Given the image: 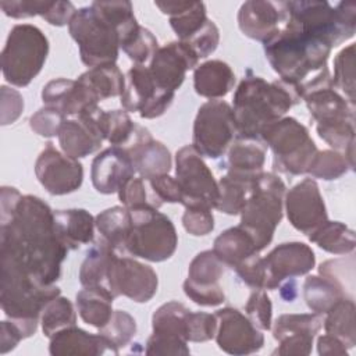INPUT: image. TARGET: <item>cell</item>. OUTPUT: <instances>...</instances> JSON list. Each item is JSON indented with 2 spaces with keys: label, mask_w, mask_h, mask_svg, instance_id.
Segmentation results:
<instances>
[{
  "label": "cell",
  "mask_w": 356,
  "mask_h": 356,
  "mask_svg": "<svg viewBox=\"0 0 356 356\" xmlns=\"http://www.w3.org/2000/svg\"><path fill=\"white\" fill-rule=\"evenodd\" d=\"M67 254L56 232L54 211L40 197L22 195L13 211L0 216V267H13L42 285H54Z\"/></svg>",
  "instance_id": "6da1fadb"
},
{
  "label": "cell",
  "mask_w": 356,
  "mask_h": 356,
  "mask_svg": "<svg viewBox=\"0 0 356 356\" xmlns=\"http://www.w3.org/2000/svg\"><path fill=\"white\" fill-rule=\"evenodd\" d=\"M263 46L266 58L280 79L293 86L302 100L314 90L332 88L327 65L332 46L325 38L286 18Z\"/></svg>",
  "instance_id": "7a4b0ae2"
},
{
  "label": "cell",
  "mask_w": 356,
  "mask_h": 356,
  "mask_svg": "<svg viewBox=\"0 0 356 356\" xmlns=\"http://www.w3.org/2000/svg\"><path fill=\"white\" fill-rule=\"evenodd\" d=\"M232 100L236 138L259 139L266 125L285 117L302 99L289 83L281 79L267 82L248 70Z\"/></svg>",
  "instance_id": "3957f363"
},
{
  "label": "cell",
  "mask_w": 356,
  "mask_h": 356,
  "mask_svg": "<svg viewBox=\"0 0 356 356\" xmlns=\"http://www.w3.org/2000/svg\"><path fill=\"white\" fill-rule=\"evenodd\" d=\"M286 186L274 172H261L249 191L239 225L253 238L259 252L266 249L284 216Z\"/></svg>",
  "instance_id": "277c9868"
},
{
  "label": "cell",
  "mask_w": 356,
  "mask_h": 356,
  "mask_svg": "<svg viewBox=\"0 0 356 356\" xmlns=\"http://www.w3.org/2000/svg\"><path fill=\"white\" fill-rule=\"evenodd\" d=\"M259 139L273 152V168L286 175L307 174L318 152L309 129L293 117L266 125Z\"/></svg>",
  "instance_id": "5b68a950"
},
{
  "label": "cell",
  "mask_w": 356,
  "mask_h": 356,
  "mask_svg": "<svg viewBox=\"0 0 356 356\" xmlns=\"http://www.w3.org/2000/svg\"><path fill=\"white\" fill-rule=\"evenodd\" d=\"M47 54L49 40L38 26L14 25L1 50L4 79L17 88L28 86L42 71Z\"/></svg>",
  "instance_id": "8992f818"
},
{
  "label": "cell",
  "mask_w": 356,
  "mask_h": 356,
  "mask_svg": "<svg viewBox=\"0 0 356 356\" xmlns=\"http://www.w3.org/2000/svg\"><path fill=\"white\" fill-rule=\"evenodd\" d=\"M128 210L131 228L124 252L154 263L168 260L178 246V234L172 221L159 209L142 206Z\"/></svg>",
  "instance_id": "52a82bcc"
},
{
  "label": "cell",
  "mask_w": 356,
  "mask_h": 356,
  "mask_svg": "<svg viewBox=\"0 0 356 356\" xmlns=\"http://www.w3.org/2000/svg\"><path fill=\"white\" fill-rule=\"evenodd\" d=\"M68 32L79 47L85 65L93 68L115 63L120 53V33L117 28L92 4L75 11L68 24Z\"/></svg>",
  "instance_id": "ba28073f"
},
{
  "label": "cell",
  "mask_w": 356,
  "mask_h": 356,
  "mask_svg": "<svg viewBox=\"0 0 356 356\" xmlns=\"http://www.w3.org/2000/svg\"><path fill=\"white\" fill-rule=\"evenodd\" d=\"M303 100L318 136L334 150L345 152L355 142V107L334 88L314 90Z\"/></svg>",
  "instance_id": "9c48e42d"
},
{
  "label": "cell",
  "mask_w": 356,
  "mask_h": 356,
  "mask_svg": "<svg viewBox=\"0 0 356 356\" xmlns=\"http://www.w3.org/2000/svg\"><path fill=\"white\" fill-rule=\"evenodd\" d=\"M60 293L56 285H42L21 270L1 267L0 305L8 318L39 320L44 306Z\"/></svg>",
  "instance_id": "30bf717a"
},
{
  "label": "cell",
  "mask_w": 356,
  "mask_h": 356,
  "mask_svg": "<svg viewBox=\"0 0 356 356\" xmlns=\"http://www.w3.org/2000/svg\"><path fill=\"white\" fill-rule=\"evenodd\" d=\"M236 138L232 107L224 100L203 103L193 122L192 146L203 157L220 159Z\"/></svg>",
  "instance_id": "8fae6325"
},
{
  "label": "cell",
  "mask_w": 356,
  "mask_h": 356,
  "mask_svg": "<svg viewBox=\"0 0 356 356\" xmlns=\"http://www.w3.org/2000/svg\"><path fill=\"white\" fill-rule=\"evenodd\" d=\"M175 179L184 197V207L216 209L218 202V182L209 165L192 145L182 146L175 154Z\"/></svg>",
  "instance_id": "7c38bea8"
},
{
  "label": "cell",
  "mask_w": 356,
  "mask_h": 356,
  "mask_svg": "<svg viewBox=\"0 0 356 356\" xmlns=\"http://www.w3.org/2000/svg\"><path fill=\"white\" fill-rule=\"evenodd\" d=\"M121 97L122 110L139 113L140 118L152 120L163 115L172 104L175 92L160 89L152 78L149 67L134 64L125 75Z\"/></svg>",
  "instance_id": "4fadbf2b"
},
{
  "label": "cell",
  "mask_w": 356,
  "mask_h": 356,
  "mask_svg": "<svg viewBox=\"0 0 356 356\" xmlns=\"http://www.w3.org/2000/svg\"><path fill=\"white\" fill-rule=\"evenodd\" d=\"M157 286L159 278L150 266L127 256L114 257L108 274V291L114 298L146 303L156 295Z\"/></svg>",
  "instance_id": "5bb4252c"
},
{
  "label": "cell",
  "mask_w": 356,
  "mask_h": 356,
  "mask_svg": "<svg viewBox=\"0 0 356 356\" xmlns=\"http://www.w3.org/2000/svg\"><path fill=\"white\" fill-rule=\"evenodd\" d=\"M35 175L50 195L61 196L81 188L83 167L78 159L67 156L49 142L35 161Z\"/></svg>",
  "instance_id": "9a60e30c"
},
{
  "label": "cell",
  "mask_w": 356,
  "mask_h": 356,
  "mask_svg": "<svg viewBox=\"0 0 356 356\" xmlns=\"http://www.w3.org/2000/svg\"><path fill=\"white\" fill-rule=\"evenodd\" d=\"M214 314L217 317L214 338L222 352L242 356L256 353L263 348L264 335L242 312L234 307H224Z\"/></svg>",
  "instance_id": "2e32d148"
},
{
  "label": "cell",
  "mask_w": 356,
  "mask_h": 356,
  "mask_svg": "<svg viewBox=\"0 0 356 356\" xmlns=\"http://www.w3.org/2000/svg\"><path fill=\"white\" fill-rule=\"evenodd\" d=\"M284 207L291 225L305 235L328 220L324 199L313 178H305L292 186L285 193Z\"/></svg>",
  "instance_id": "e0dca14e"
},
{
  "label": "cell",
  "mask_w": 356,
  "mask_h": 356,
  "mask_svg": "<svg viewBox=\"0 0 356 356\" xmlns=\"http://www.w3.org/2000/svg\"><path fill=\"white\" fill-rule=\"evenodd\" d=\"M264 259L266 286L264 289L275 291L278 286L295 277L310 273L316 266L313 249L303 242H284L275 246Z\"/></svg>",
  "instance_id": "ac0fdd59"
},
{
  "label": "cell",
  "mask_w": 356,
  "mask_h": 356,
  "mask_svg": "<svg viewBox=\"0 0 356 356\" xmlns=\"http://www.w3.org/2000/svg\"><path fill=\"white\" fill-rule=\"evenodd\" d=\"M197 61L199 57L188 43L175 40L159 47L147 67L160 89L175 92L184 83L186 72L197 67Z\"/></svg>",
  "instance_id": "d6986e66"
},
{
  "label": "cell",
  "mask_w": 356,
  "mask_h": 356,
  "mask_svg": "<svg viewBox=\"0 0 356 356\" xmlns=\"http://www.w3.org/2000/svg\"><path fill=\"white\" fill-rule=\"evenodd\" d=\"M103 110L97 106L75 120H65L58 132L61 150L74 159L86 157L97 152L103 143L104 134L102 127Z\"/></svg>",
  "instance_id": "ffe728a7"
},
{
  "label": "cell",
  "mask_w": 356,
  "mask_h": 356,
  "mask_svg": "<svg viewBox=\"0 0 356 356\" xmlns=\"http://www.w3.org/2000/svg\"><path fill=\"white\" fill-rule=\"evenodd\" d=\"M286 18L285 1L249 0L238 11V26L245 36L266 43L281 29Z\"/></svg>",
  "instance_id": "44dd1931"
},
{
  "label": "cell",
  "mask_w": 356,
  "mask_h": 356,
  "mask_svg": "<svg viewBox=\"0 0 356 356\" xmlns=\"http://www.w3.org/2000/svg\"><path fill=\"white\" fill-rule=\"evenodd\" d=\"M135 174L131 156L120 146H110L102 150L93 159L90 167L93 188L103 195L118 193L122 185L135 177Z\"/></svg>",
  "instance_id": "7402d4cb"
},
{
  "label": "cell",
  "mask_w": 356,
  "mask_h": 356,
  "mask_svg": "<svg viewBox=\"0 0 356 356\" xmlns=\"http://www.w3.org/2000/svg\"><path fill=\"white\" fill-rule=\"evenodd\" d=\"M124 149L132 159L136 174L142 178H152L161 174H168L172 167V157L165 145L152 138L150 132L140 125L136 129Z\"/></svg>",
  "instance_id": "603a6c76"
},
{
  "label": "cell",
  "mask_w": 356,
  "mask_h": 356,
  "mask_svg": "<svg viewBox=\"0 0 356 356\" xmlns=\"http://www.w3.org/2000/svg\"><path fill=\"white\" fill-rule=\"evenodd\" d=\"M44 106L54 107L67 115H81L99 106V97L78 79L57 78L42 89Z\"/></svg>",
  "instance_id": "cb8c5ba5"
},
{
  "label": "cell",
  "mask_w": 356,
  "mask_h": 356,
  "mask_svg": "<svg viewBox=\"0 0 356 356\" xmlns=\"http://www.w3.org/2000/svg\"><path fill=\"white\" fill-rule=\"evenodd\" d=\"M49 339V352L53 356H100L107 352L118 355L103 335L90 334L76 325L67 327Z\"/></svg>",
  "instance_id": "d4e9b609"
},
{
  "label": "cell",
  "mask_w": 356,
  "mask_h": 356,
  "mask_svg": "<svg viewBox=\"0 0 356 356\" xmlns=\"http://www.w3.org/2000/svg\"><path fill=\"white\" fill-rule=\"evenodd\" d=\"M267 146L260 139L235 138L228 147L225 170L228 175L253 182L266 163Z\"/></svg>",
  "instance_id": "484cf974"
},
{
  "label": "cell",
  "mask_w": 356,
  "mask_h": 356,
  "mask_svg": "<svg viewBox=\"0 0 356 356\" xmlns=\"http://www.w3.org/2000/svg\"><path fill=\"white\" fill-rule=\"evenodd\" d=\"M54 227L68 250H76L95 239V217L85 209L56 210Z\"/></svg>",
  "instance_id": "4316f807"
},
{
  "label": "cell",
  "mask_w": 356,
  "mask_h": 356,
  "mask_svg": "<svg viewBox=\"0 0 356 356\" xmlns=\"http://www.w3.org/2000/svg\"><path fill=\"white\" fill-rule=\"evenodd\" d=\"M154 6L170 17V26L181 42H188L209 19L202 1H154Z\"/></svg>",
  "instance_id": "83f0119b"
},
{
  "label": "cell",
  "mask_w": 356,
  "mask_h": 356,
  "mask_svg": "<svg viewBox=\"0 0 356 356\" xmlns=\"http://www.w3.org/2000/svg\"><path fill=\"white\" fill-rule=\"evenodd\" d=\"M235 85L232 68L221 60H209L193 71L195 92L206 99L217 100L231 92Z\"/></svg>",
  "instance_id": "f1b7e54d"
},
{
  "label": "cell",
  "mask_w": 356,
  "mask_h": 356,
  "mask_svg": "<svg viewBox=\"0 0 356 356\" xmlns=\"http://www.w3.org/2000/svg\"><path fill=\"white\" fill-rule=\"evenodd\" d=\"M118 252L102 238L86 252L79 268V282L83 288H99L108 291V274ZM111 295V293H110Z\"/></svg>",
  "instance_id": "f546056e"
},
{
  "label": "cell",
  "mask_w": 356,
  "mask_h": 356,
  "mask_svg": "<svg viewBox=\"0 0 356 356\" xmlns=\"http://www.w3.org/2000/svg\"><path fill=\"white\" fill-rule=\"evenodd\" d=\"M213 252L225 267L235 270L250 256L260 253L253 238L241 227H231L222 231L213 243Z\"/></svg>",
  "instance_id": "4dcf8cb0"
},
{
  "label": "cell",
  "mask_w": 356,
  "mask_h": 356,
  "mask_svg": "<svg viewBox=\"0 0 356 356\" xmlns=\"http://www.w3.org/2000/svg\"><path fill=\"white\" fill-rule=\"evenodd\" d=\"M345 289L335 280L323 275H309L303 282V299L313 313L325 314L341 299L350 298Z\"/></svg>",
  "instance_id": "1f68e13d"
},
{
  "label": "cell",
  "mask_w": 356,
  "mask_h": 356,
  "mask_svg": "<svg viewBox=\"0 0 356 356\" xmlns=\"http://www.w3.org/2000/svg\"><path fill=\"white\" fill-rule=\"evenodd\" d=\"M114 299L115 298L107 291L99 288H83L76 293L75 305L81 318L86 324L100 330L110 321L114 313Z\"/></svg>",
  "instance_id": "d6a6232c"
},
{
  "label": "cell",
  "mask_w": 356,
  "mask_h": 356,
  "mask_svg": "<svg viewBox=\"0 0 356 356\" xmlns=\"http://www.w3.org/2000/svg\"><path fill=\"white\" fill-rule=\"evenodd\" d=\"M78 81L86 85L99 100L121 96L125 89V75L115 63L89 68L78 76Z\"/></svg>",
  "instance_id": "836d02e7"
},
{
  "label": "cell",
  "mask_w": 356,
  "mask_h": 356,
  "mask_svg": "<svg viewBox=\"0 0 356 356\" xmlns=\"http://www.w3.org/2000/svg\"><path fill=\"white\" fill-rule=\"evenodd\" d=\"M309 241L332 254L353 253L356 246L355 231L341 221L327 220L307 235Z\"/></svg>",
  "instance_id": "e575fe53"
},
{
  "label": "cell",
  "mask_w": 356,
  "mask_h": 356,
  "mask_svg": "<svg viewBox=\"0 0 356 356\" xmlns=\"http://www.w3.org/2000/svg\"><path fill=\"white\" fill-rule=\"evenodd\" d=\"M95 225L106 241L117 252H124V245L131 228V214L125 206H113L95 217Z\"/></svg>",
  "instance_id": "d590c367"
},
{
  "label": "cell",
  "mask_w": 356,
  "mask_h": 356,
  "mask_svg": "<svg viewBox=\"0 0 356 356\" xmlns=\"http://www.w3.org/2000/svg\"><path fill=\"white\" fill-rule=\"evenodd\" d=\"M325 334L341 339L348 349L356 345L355 330V302L352 298H343L335 303L323 318Z\"/></svg>",
  "instance_id": "8d00e7d4"
},
{
  "label": "cell",
  "mask_w": 356,
  "mask_h": 356,
  "mask_svg": "<svg viewBox=\"0 0 356 356\" xmlns=\"http://www.w3.org/2000/svg\"><path fill=\"white\" fill-rule=\"evenodd\" d=\"M191 310L181 302L171 300L161 305L152 316L153 334L185 338L186 317Z\"/></svg>",
  "instance_id": "74e56055"
},
{
  "label": "cell",
  "mask_w": 356,
  "mask_h": 356,
  "mask_svg": "<svg viewBox=\"0 0 356 356\" xmlns=\"http://www.w3.org/2000/svg\"><path fill=\"white\" fill-rule=\"evenodd\" d=\"M323 327V317L317 313H289L277 317L273 327V337L280 341L289 335L316 337Z\"/></svg>",
  "instance_id": "f35d334b"
},
{
  "label": "cell",
  "mask_w": 356,
  "mask_h": 356,
  "mask_svg": "<svg viewBox=\"0 0 356 356\" xmlns=\"http://www.w3.org/2000/svg\"><path fill=\"white\" fill-rule=\"evenodd\" d=\"M253 182H248L228 174L221 177L218 181L220 195L216 209L228 216L241 214Z\"/></svg>",
  "instance_id": "ab89813d"
},
{
  "label": "cell",
  "mask_w": 356,
  "mask_h": 356,
  "mask_svg": "<svg viewBox=\"0 0 356 356\" xmlns=\"http://www.w3.org/2000/svg\"><path fill=\"white\" fill-rule=\"evenodd\" d=\"M40 324L44 337L51 338L56 332L76 324V312L68 298L58 295L51 299L40 314Z\"/></svg>",
  "instance_id": "60d3db41"
},
{
  "label": "cell",
  "mask_w": 356,
  "mask_h": 356,
  "mask_svg": "<svg viewBox=\"0 0 356 356\" xmlns=\"http://www.w3.org/2000/svg\"><path fill=\"white\" fill-rule=\"evenodd\" d=\"M224 267L213 250H203L192 259L186 280L196 285H216L224 274Z\"/></svg>",
  "instance_id": "b9f144b4"
},
{
  "label": "cell",
  "mask_w": 356,
  "mask_h": 356,
  "mask_svg": "<svg viewBox=\"0 0 356 356\" xmlns=\"http://www.w3.org/2000/svg\"><path fill=\"white\" fill-rule=\"evenodd\" d=\"M102 127L104 139L111 146L124 147L131 140L136 124L131 120L125 110H110L102 114Z\"/></svg>",
  "instance_id": "7bdbcfd3"
},
{
  "label": "cell",
  "mask_w": 356,
  "mask_h": 356,
  "mask_svg": "<svg viewBox=\"0 0 356 356\" xmlns=\"http://www.w3.org/2000/svg\"><path fill=\"white\" fill-rule=\"evenodd\" d=\"M332 88L341 89L350 106L355 107V44L342 49L334 58Z\"/></svg>",
  "instance_id": "ee69618b"
},
{
  "label": "cell",
  "mask_w": 356,
  "mask_h": 356,
  "mask_svg": "<svg viewBox=\"0 0 356 356\" xmlns=\"http://www.w3.org/2000/svg\"><path fill=\"white\" fill-rule=\"evenodd\" d=\"M118 199L127 209L132 207H153L160 209L163 202L152 189L149 181L142 177H132L118 191Z\"/></svg>",
  "instance_id": "f6af8a7d"
},
{
  "label": "cell",
  "mask_w": 356,
  "mask_h": 356,
  "mask_svg": "<svg viewBox=\"0 0 356 356\" xmlns=\"http://www.w3.org/2000/svg\"><path fill=\"white\" fill-rule=\"evenodd\" d=\"M99 334L103 335L120 353V349L127 346L136 334V321L125 310H114L110 321L99 330Z\"/></svg>",
  "instance_id": "bcb514c9"
},
{
  "label": "cell",
  "mask_w": 356,
  "mask_h": 356,
  "mask_svg": "<svg viewBox=\"0 0 356 356\" xmlns=\"http://www.w3.org/2000/svg\"><path fill=\"white\" fill-rule=\"evenodd\" d=\"M350 170L343 153L337 150H318L307 174L312 178L334 181L341 178Z\"/></svg>",
  "instance_id": "7dc6e473"
},
{
  "label": "cell",
  "mask_w": 356,
  "mask_h": 356,
  "mask_svg": "<svg viewBox=\"0 0 356 356\" xmlns=\"http://www.w3.org/2000/svg\"><path fill=\"white\" fill-rule=\"evenodd\" d=\"M121 49L129 60L134 61V64L145 65L159 50V42L152 31L145 26H139V29L121 46Z\"/></svg>",
  "instance_id": "c3c4849f"
},
{
  "label": "cell",
  "mask_w": 356,
  "mask_h": 356,
  "mask_svg": "<svg viewBox=\"0 0 356 356\" xmlns=\"http://www.w3.org/2000/svg\"><path fill=\"white\" fill-rule=\"evenodd\" d=\"M38 330V320L10 318L0 323V353L13 350L19 341L32 337Z\"/></svg>",
  "instance_id": "681fc988"
},
{
  "label": "cell",
  "mask_w": 356,
  "mask_h": 356,
  "mask_svg": "<svg viewBox=\"0 0 356 356\" xmlns=\"http://www.w3.org/2000/svg\"><path fill=\"white\" fill-rule=\"evenodd\" d=\"M245 312L248 318L261 331L271 330L273 324V303L264 289H253L246 305Z\"/></svg>",
  "instance_id": "f907efd6"
},
{
  "label": "cell",
  "mask_w": 356,
  "mask_h": 356,
  "mask_svg": "<svg viewBox=\"0 0 356 356\" xmlns=\"http://www.w3.org/2000/svg\"><path fill=\"white\" fill-rule=\"evenodd\" d=\"M216 314L203 312H189L185 324V338L188 342H207L216 337Z\"/></svg>",
  "instance_id": "816d5d0a"
},
{
  "label": "cell",
  "mask_w": 356,
  "mask_h": 356,
  "mask_svg": "<svg viewBox=\"0 0 356 356\" xmlns=\"http://www.w3.org/2000/svg\"><path fill=\"white\" fill-rule=\"evenodd\" d=\"M64 121H65V115L60 110L44 106L31 115L29 127L39 136L53 138V136H58V132Z\"/></svg>",
  "instance_id": "f5cc1de1"
},
{
  "label": "cell",
  "mask_w": 356,
  "mask_h": 356,
  "mask_svg": "<svg viewBox=\"0 0 356 356\" xmlns=\"http://www.w3.org/2000/svg\"><path fill=\"white\" fill-rule=\"evenodd\" d=\"M185 295L196 305L214 307L220 306L225 300V293L220 284L216 285H196L189 280H185L182 284Z\"/></svg>",
  "instance_id": "db71d44e"
},
{
  "label": "cell",
  "mask_w": 356,
  "mask_h": 356,
  "mask_svg": "<svg viewBox=\"0 0 356 356\" xmlns=\"http://www.w3.org/2000/svg\"><path fill=\"white\" fill-rule=\"evenodd\" d=\"M182 225L186 232L193 236H204L214 229V216L211 209L185 207Z\"/></svg>",
  "instance_id": "11a10c76"
},
{
  "label": "cell",
  "mask_w": 356,
  "mask_h": 356,
  "mask_svg": "<svg viewBox=\"0 0 356 356\" xmlns=\"http://www.w3.org/2000/svg\"><path fill=\"white\" fill-rule=\"evenodd\" d=\"M145 353L146 355H189L191 349L188 346V341L182 338L152 332V335L147 338Z\"/></svg>",
  "instance_id": "9f6ffc18"
},
{
  "label": "cell",
  "mask_w": 356,
  "mask_h": 356,
  "mask_svg": "<svg viewBox=\"0 0 356 356\" xmlns=\"http://www.w3.org/2000/svg\"><path fill=\"white\" fill-rule=\"evenodd\" d=\"M185 43H188L193 49V51L196 53L199 60L206 58L211 53H214L218 46L220 31H218L217 25L214 24V21H211L209 18L207 22L204 24V26Z\"/></svg>",
  "instance_id": "6f0895ef"
},
{
  "label": "cell",
  "mask_w": 356,
  "mask_h": 356,
  "mask_svg": "<svg viewBox=\"0 0 356 356\" xmlns=\"http://www.w3.org/2000/svg\"><path fill=\"white\" fill-rule=\"evenodd\" d=\"M236 275L252 289H264L266 286V266L264 259L259 253L246 259L235 268Z\"/></svg>",
  "instance_id": "680465c9"
},
{
  "label": "cell",
  "mask_w": 356,
  "mask_h": 356,
  "mask_svg": "<svg viewBox=\"0 0 356 356\" xmlns=\"http://www.w3.org/2000/svg\"><path fill=\"white\" fill-rule=\"evenodd\" d=\"M51 1L43 0H3L0 1V7L3 13L15 19L21 18H31L35 15L43 17V14L50 7Z\"/></svg>",
  "instance_id": "91938a15"
},
{
  "label": "cell",
  "mask_w": 356,
  "mask_h": 356,
  "mask_svg": "<svg viewBox=\"0 0 356 356\" xmlns=\"http://www.w3.org/2000/svg\"><path fill=\"white\" fill-rule=\"evenodd\" d=\"M154 193L159 196V199L163 203H182V189L175 178H172L170 174H161L156 175L147 179Z\"/></svg>",
  "instance_id": "94428289"
},
{
  "label": "cell",
  "mask_w": 356,
  "mask_h": 356,
  "mask_svg": "<svg viewBox=\"0 0 356 356\" xmlns=\"http://www.w3.org/2000/svg\"><path fill=\"white\" fill-rule=\"evenodd\" d=\"M1 93V125H8L15 122L24 111V99L21 93L13 88L3 85L0 88Z\"/></svg>",
  "instance_id": "6125c7cd"
},
{
  "label": "cell",
  "mask_w": 356,
  "mask_h": 356,
  "mask_svg": "<svg viewBox=\"0 0 356 356\" xmlns=\"http://www.w3.org/2000/svg\"><path fill=\"white\" fill-rule=\"evenodd\" d=\"M313 337L305 335H289L278 341V348L274 350V355L289 356V355H310L313 346Z\"/></svg>",
  "instance_id": "be15d7a7"
},
{
  "label": "cell",
  "mask_w": 356,
  "mask_h": 356,
  "mask_svg": "<svg viewBox=\"0 0 356 356\" xmlns=\"http://www.w3.org/2000/svg\"><path fill=\"white\" fill-rule=\"evenodd\" d=\"M76 8L71 1H51L47 11L43 14V19L54 26L68 25L74 17Z\"/></svg>",
  "instance_id": "e7e4bbea"
},
{
  "label": "cell",
  "mask_w": 356,
  "mask_h": 356,
  "mask_svg": "<svg viewBox=\"0 0 356 356\" xmlns=\"http://www.w3.org/2000/svg\"><path fill=\"white\" fill-rule=\"evenodd\" d=\"M317 352L320 356H348V348L345 343L330 334H324L317 338Z\"/></svg>",
  "instance_id": "03108f58"
},
{
  "label": "cell",
  "mask_w": 356,
  "mask_h": 356,
  "mask_svg": "<svg viewBox=\"0 0 356 356\" xmlns=\"http://www.w3.org/2000/svg\"><path fill=\"white\" fill-rule=\"evenodd\" d=\"M280 295L285 302H293V299L296 298L298 292H296V281L295 278H289L286 281H284L280 286Z\"/></svg>",
  "instance_id": "003e7915"
}]
</instances>
